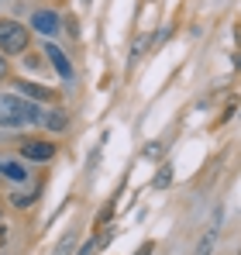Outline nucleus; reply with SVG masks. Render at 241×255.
I'll list each match as a JSON object with an SVG mask.
<instances>
[{
    "label": "nucleus",
    "mask_w": 241,
    "mask_h": 255,
    "mask_svg": "<svg viewBox=\"0 0 241 255\" xmlns=\"http://www.w3.org/2000/svg\"><path fill=\"white\" fill-rule=\"evenodd\" d=\"M41 111L38 104L17 97V93H0V128H24V125H38Z\"/></svg>",
    "instance_id": "f257e3e1"
},
{
    "label": "nucleus",
    "mask_w": 241,
    "mask_h": 255,
    "mask_svg": "<svg viewBox=\"0 0 241 255\" xmlns=\"http://www.w3.org/2000/svg\"><path fill=\"white\" fill-rule=\"evenodd\" d=\"M31 42V35H28V28L24 24H17V21H10V17H0V52H10V55H17V52H24Z\"/></svg>",
    "instance_id": "f03ea898"
},
{
    "label": "nucleus",
    "mask_w": 241,
    "mask_h": 255,
    "mask_svg": "<svg viewBox=\"0 0 241 255\" xmlns=\"http://www.w3.org/2000/svg\"><path fill=\"white\" fill-rule=\"evenodd\" d=\"M21 155L31 159V162H48V159L55 155V145H48V141H41V138H28V141L21 145Z\"/></svg>",
    "instance_id": "7ed1b4c3"
},
{
    "label": "nucleus",
    "mask_w": 241,
    "mask_h": 255,
    "mask_svg": "<svg viewBox=\"0 0 241 255\" xmlns=\"http://www.w3.org/2000/svg\"><path fill=\"white\" fill-rule=\"evenodd\" d=\"M31 28L38 31V35H59V14L55 10H35L31 14Z\"/></svg>",
    "instance_id": "20e7f679"
},
{
    "label": "nucleus",
    "mask_w": 241,
    "mask_h": 255,
    "mask_svg": "<svg viewBox=\"0 0 241 255\" xmlns=\"http://www.w3.org/2000/svg\"><path fill=\"white\" fill-rule=\"evenodd\" d=\"M45 55H48V62L55 66V73H59L62 80H73V66H69V59L62 55V48H55V45L48 42L45 45Z\"/></svg>",
    "instance_id": "39448f33"
},
{
    "label": "nucleus",
    "mask_w": 241,
    "mask_h": 255,
    "mask_svg": "<svg viewBox=\"0 0 241 255\" xmlns=\"http://www.w3.org/2000/svg\"><path fill=\"white\" fill-rule=\"evenodd\" d=\"M0 176L10 179V183H24L28 179V166L17 162V159H7V162H0Z\"/></svg>",
    "instance_id": "423d86ee"
},
{
    "label": "nucleus",
    "mask_w": 241,
    "mask_h": 255,
    "mask_svg": "<svg viewBox=\"0 0 241 255\" xmlns=\"http://www.w3.org/2000/svg\"><path fill=\"white\" fill-rule=\"evenodd\" d=\"M17 90H21L24 97H31V100H48V97H52V90H48V86H38V83H17Z\"/></svg>",
    "instance_id": "0eeeda50"
},
{
    "label": "nucleus",
    "mask_w": 241,
    "mask_h": 255,
    "mask_svg": "<svg viewBox=\"0 0 241 255\" xmlns=\"http://www.w3.org/2000/svg\"><path fill=\"white\" fill-rule=\"evenodd\" d=\"M214 245H217V228L203 231V238L197 242V255H210V252H214Z\"/></svg>",
    "instance_id": "6e6552de"
},
{
    "label": "nucleus",
    "mask_w": 241,
    "mask_h": 255,
    "mask_svg": "<svg viewBox=\"0 0 241 255\" xmlns=\"http://www.w3.org/2000/svg\"><path fill=\"white\" fill-rule=\"evenodd\" d=\"M41 121L52 128V131H66V128H69V121H66V114H62V111H52V114H45Z\"/></svg>",
    "instance_id": "1a4fd4ad"
},
{
    "label": "nucleus",
    "mask_w": 241,
    "mask_h": 255,
    "mask_svg": "<svg viewBox=\"0 0 241 255\" xmlns=\"http://www.w3.org/2000/svg\"><path fill=\"white\" fill-rule=\"evenodd\" d=\"M169 183H172V169H169V166H162L159 176H155V190H165Z\"/></svg>",
    "instance_id": "9d476101"
},
{
    "label": "nucleus",
    "mask_w": 241,
    "mask_h": 255,
    "mask_svg": "<svg viewBox=\"0 0 241 255\" xmlns=\"http://www.w3.org/2000/svg\"><path fill=\"white\" fill-rule=\"evenodd\" d=\"M69 249H73V231H69V235H62V242H59V249H55L52 255H69Z\"/></svg>",
    "instance_id": "9b49d317"
},
{
    "label": "nucleus",
    "mask_w": 241,
    "mask_h": 255,
    "mask_svg": "<svg viewBox=\"0 0 241 255\" xmlns=\"http://www.w3.org/2000/svg\"><path fill=\"white\" fill-rule=\"evenodd\" d=\"M31 200H35V193H14V197H10V204H14V207H28Z\"/></svg>",
    "instance_id": "f8f14e48"
},
{
    "label": "nucleus",
    "mask_w": 241,
    "mask_h": 255,
    "mask_svg": "<svg viewBox=\"0 0 241 255\" xmlns=\"http://www.w3.org/2000/svg\"><path fill=\"white\" fill-rule=\"evenodd\" d=\"M145 45H148V38H145V35H138V38H134V45H131V59H138V55L145 52Z\"/></svg>",
    "instance_id": "ddd939ff"
},
{
    "label": "nucleus",
    "mask_w": 241,
    "mask_h": 255,
    "mask_svg": "<svg viewBox=\"0 0 241 255\" xmlns=\"http://www.w3.org/2000/svg\"><path fill=\"white\" fill-rule=\"evenodd\" d=\"M145 155H148V159H159V155H162V145H159V141H152V145H148V152H145Z\"/></svg>",
    "instance_id": "4468645a"
},
{
    "label": "nucleus",
    "mask_w": 241,
    "mask_h": 255,
    "mask_svg": "<svg viewBox=\"0 0 241 255\" xmlns=\"http://www.w3.org/2000/svg\"><path fill=\"white\" fill-rule=\"evenodd\" d=\"M7 76V62H3V55H0V80Z\"/></svg>",
    "instance_id": "2eb2a0df"
},
{
    "label": "nucleus",
    "mask_w": 241,
    "mask_h": 255,
    "mask_svg": "<svg viewBox=\"0 0 241 255\" xmlns=\"http://www.w3.org/2000/svg\"><path fill=\"white\" fill-rule=\"evenodd\" d=\"M138 255H152V245H141V249H138Z\"/></svg>",
    "instance_id": "dca6fc26"
}]
</instances>
